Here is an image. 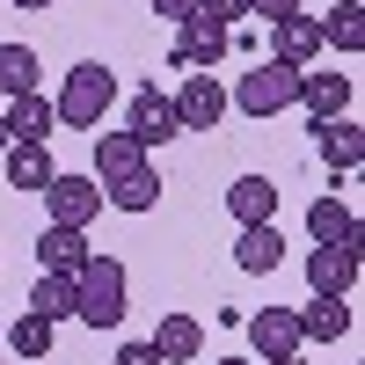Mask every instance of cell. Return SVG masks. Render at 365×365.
I'll use <instances>...</instances> for the list:
<instances>
[{
    "label": "cell",
    "mask_w": 365,
    "mask_h": 365,
    "mask_svg": "<svg viewBox=\"0 0 365 365\" xmlns=\"http://www.w3.org/2000/svg\"><path fill=\"white\" fill-rule=\"evenodd\" d=\"M125 292H132V278H125L117 256H88L73 270V314L88 329H117V322H125Z\"/></svg>",
    "instance_id": "6da1fadb"
},
{
    "label": "cell",
    "mask_w": 365,
    "mask_h": 365,
    "mask_svg": "<svg viewBox=\"0 0 365 365\" xmlns=\"http://www.w3.org/2000/svg\"><path fill=\"white\" fill-rule=\"evenodd\" d=\"M110 103H117V73H110V66H96V58H81V66L66 73V88L51 96L58 125H73V132H96Z\"/></svg>",
    "instance_id": "7a4b0ae2"
},
{
    "label": "cell",
    "mask_w": 365,
    "mask_h": 365,
    "mask_svg": "<svg viewBox=\"0 0 365 365\" xmlns=\"http://www.w3.org/2000/svg\"><path fill=\"white\" fill-rule=\"evenodd\" d=\"M285 103H299V73L278 66V58H263L256 73H241L234 96H227V110H241V117H278Z\"/></svg>",
    "instance_id": "3957f363"
},
{
    "label": "cell",
    "mask_w": 365,
    "mask_h": 365,
    "mask_svg": "<svg viewBox=\"0 0 365 365\" xmlns=\"http://www.w3.org/2000/svg\"><path fill=\"white\" fill-rule=\"evenodd\" d=\"M44 212H51V227H81L88 234V220L103 212V182L96 175H51L44 182Z\"/></svg>",
    "instance_id": "277c9868"
},
{
    "label": "cell",
    "mask_w": 365,
    "mask_h": 365,
    "mask_svg": "<svg viewBox=\"0 0 365 365\" xmlns=\"http://www.w3.org/2000/svg\"><path fill=\"white\" fill-rule=\"evenodd\" d=\"M175 125L182 132H220V117H227V88L212 81V73H182V88H175Z\"/></svg>",
    "instance_id": "5b68a950"
},
{
    "label": "cell",
    "mask_w": 365,
    "mask_h": 365,
    "mask_svg": "<svg viewBox=\"0 0 365 365\" xmlns=\"http://www.w3.org/2000/svg\"><path fill=\"white\" fill-rule=\"evenodd\" d=\"M299 307H256L249 314V351H256V365H270V358H299Z\"/></svg>",
    "instance_id": "8992f818"
},
{
    "label": "cell",
    "mask_w": 365,
    "mask_h": 365,
    "mask_svg": "<svg viewBox=\"0 0 365 365\" xmlns=\"http://www.w3.org/2000/svg\"><path fill=\"white\" fill-rule=\"evenodd\" d=\"M220 58H227V29H212L205 15H190L182 37H175V51H168V66L175 73H220Z\"/></svg>",
    "instance_id": "52a82bcc"
},
{
    "label": "cell",
    "mask_w": 365,
    "mask_h": 365,
    "mask_svg": "<svg viewBox=\"0 0 365 365\" xmlns=\"http://www.w3.org/2000/svg\"><path fill=\"white\" fill-rule=\"evenodd\" d=\"M278 263H285V227H278V220H263V227H241V234H234V270L270 278Z\"/></svg>",
    "instance_id": "ba28073f"
},
{
    "label": "cell",
    "mask_w": 365,
    "mask_h": 365,
    "mask_svg": "<svg viewBox=\"0 0 365 365\" xmlns=\"http://www.w3.org/2000/svg\"><path fill=\"white\" fill-rule=\"evenodd\" d=\"M307 234H314V249H365L358 212L336 205V197H314V205H307Z\"/></svg>",
    "instance_id": "9c48e42d"
},
{
    "label": "cell",
    "mask_w": 365,
    "mask_h": 365,
    "mask_svg": "<svg viewBox=\"0 0 365 365\" xmlns=\"http://www.w3.org/2000/svg\"><path fill=\"white\" fill-rule=\"evenodd\" d=\"M314 154L336 168V175H358L365 168V132L351 125V117H329V125H314Z\"/></svg>",
    "instance_id": "30bf717a"
},
{
    "label": "cell",
    "mask_w": 365,
    "mask_h": 365,
    "mask_svg": "<svg viewBox=\"0 0 365 365\" xmlns=\"http://www.w3.org/2000/svg\"><path fill=\"white\" fill-rule=\"evenodd\" d=\"M307 285H314V299H351V285H358V249H314V256H307Z\"/></svg>",
    "instance_id": "8fae6325"
},
{
    "label": "cell",
    "mask_w": 365,
    "mask_h": 365,
    "mask_svg": "<svg viewBox=\"0 0 365 365\" xmlns=\"http://www.w3.org/2000/svg\"><path fill=\"white\" fill-rule=\"evenodd\" d=\"M88 256H96V249H88L81 227H44L37 234V270H51V278H73Z\"/></svg>",
    "instance_id": "7c38bea8"
},
{
    "label": "cell",
    "mask_w": 365,
    "mask_h": 365,
    "mask_svg": "<svg viewBox=\"0 0 365 365\" xmlns=\"http://www.w3.org/2000/svg\"><path fill=\"white\" fill-rule=\"evenodd\" d=\"M139 146H161V139H175L182 125H175V103L161 96V88H139V96H132V125H125Z\"/></svg>",
    "instance_id": "4fadbf2b"
},
{
    "label": "cell",
    "mask_w": 365,
    "mask_h": 365,
    "mask_svg": "<svg viewBox=\"0 0 365 365\" xmlns=\"http://www.w3.org/2000/svg\"><path fill=\"white\" fill-rule=\"evenodd\" d=\"M0 117H8V139H22V146H44V139L58 132V110L44 103V88H37V96H15Z\"/></svg>",
    "instance_id": "5bb4252c"
},
{
    "label": "cell",
    "mask_w": 365,
    "mask_h": 365,
    "mask_svg": "<svg viewBox=\"0 0 365 365\" xmlns=\"http://www.w3.org/2000/svg\"><path fill=\"white\" fill-rule=\"evenodd\" d=\"M227 212H234V227H263V220H278V182H270V175H241L234 190H227Z\"/></svg>",
    "instance_id": "9a60e30c"
},
{
    "label": "cell",
    "mask_w": 365,
    "mask_h": 365,
    "mask_svg": "<svg viewBox=\"0 0 365 365\" xmlns=\"http://www.w3.org/2000/svg\"><path fill=\"white\" fill-rule=\"evenodd\" d=\"M205 351V322L197 314H161V329H154V358L161 365H190Z\"/></svg>",
    "instance_id": "2e32d148"
},
{
    "label": "cell",
    "mask_w": 365,
    "mask_h": 365,
    "mask_svg": "<svg viewBox=\"0 0 365 365\" xmlns=\"http://www.w3.org/2000/svg\"><path fill=\"white\" fill-rule=\"evenodd\" d=\"M314 51H322V22H307V15L278 22V37H270V58H278V66L307 73V66H314Z\"/></svg>",
    "instance_id": "e0dca14e"
},
{
    "label": "cell",
    "mask_w": 365,
    "mask_h": 365,
    "mask_svg": "<svg viewBox=\"0 0 365 365\" xmlns=\"http://www.w3.org/2000/svg\"><path fill=\"white\" fill-rule=\"evenodd\" d=\"M299 103L314 110V125L351 117V73H299Z\"/></svg>",
    "instance_id": "ac0fdd59"
},
{
    "label": "cell",
    "mask_w": 365,
    "mask_h": 365,
    "mask_svg": "<svg viewBox=\"0 0 365 365\" xmlns=\"http://www.w3.org/2000/svg\"><path fill=\"white\" fill-rule=\"evenodd\" d=\"M146 168V146L132 132H96V182H117V175H139Z\"/></svg>",
    "instance_id": "d6986e66"
},
{
    "label": "cell",
    "mask_w": 365,
    "mask_h": 365,
    "mask_svg": "<svg viewBox=\"0 0 365 365\" xmlns=\"http://www.w3.org/2000/svg\"><path fill=\"white\" fill-rule=\"evenodd\" d=\"M103 205H117V212H154V205H161V175H154V168L117 175V182H103Z\"/></svg>",
    "instance_id": "ffe728a7"
},
{
    "label": "cell",
    "mask_w": 365,
    "mask_h": 365,
    "mask_svg": "<svg viewBox=\"0 0 365 365\" xmlns=\"http://www.w3.org/2000/svg\"><path fill=\"white\" fill-rule=\"evenodd\" d=\"M0 161H8V182H15V190H44V182L58 175V168H51V146H22V139H15Z\"/></svg>",
    "instance_id": "44dd1931"
},
{
    "label": "cell",
    "mask_w": 365,
    "mask_h": 365,
    "mask_svg": "<svg viewBox=\"0 0 365 365\" xmlns=\"http://www.w3.org/2000/svg\"><path fill=\"white\" fill-rule=\"evenodd\" d=\"M37 73H44V66H37V51H29V44H0V96H8V103H15V96H37Z\"/></svg>",
    "instance_id": "7402d4cb"
},
{
    "label": "cell",
    "mask_w": 365,
    "mask_h": 365,
    "mask_svg": "<svg viewBox=\"0 0 365 365\" xmlns=\"http://www.w3.org/2000/svg\"><path fill=\"white\" fill-rule=\"evenodd\" d=\"M299 336H307V344H336V336H351V299H314V307L299 314Z\"/></svg>",
    "instance_id": "603a6c76"
},
{
    "label": "cell",
    "mask_w": 365,
    "mask_h": 365,
    "mask_svg": "<svg viewBox=\"0 0 365 365\" xmlns=\"http://www.w3.org/2000/svg\"><path fill=\"white\" fill-rule=\"evenodd\" d=\"M322 44H336V51H365V8H358V0H336V8H329Z\"/></svg>",
    "instance_id": "cb8c5ba5"
},
{
    "label": "cell",
    "mask_w": 365,
    "mask_h": 365,
    "mask_svg": "<svg viewBox=\"0 0 365 365\" xmlns=\"http://www.w3.org/2000/svg\"><path fill=\"white\" fill-rule=\"evenodd\" d=\"M29 314L66 322V314H73V278H51V270H37V285H29Z\"/></svg>",
    "instance_id": "d4e9b609"
},
{
    "label": "cell",
    "mask_w": 365,
    "mask_h": 365,
    "mask_svg": "<svg viewBox=\"0 0 365 365\" xmlns=\"http://www.w3.org/2000/svg\"><path fill=\"white\" fill-rule=\"evenodd\" d=\"M51 329H58V322H44V314H22V322H15L0 344H8L15 358H44V351H51Z\"/></svg>",
    "instance_id": "484cf974"
},
{
    "label": "cell",
    "mask_w": 365,
    "mask_h": 365,
    "mask_svg": "<svg viewBox=\"0 0 365 365\" xmlns=\"http://www.w3.org/2000/svg\"><path fill=\"white\" fill-rule=\"evenodd\" d=\"M197 15H205L212 29H227L234 15H249V0H197Z\"/></svg>",
    "instance_id": "4316f807"
},
{
    "label": "cell",
    "mask_w": 365,
    "mask_h": 365,
    "mask_svg": "<svg viewBox=\"0 0 365 365\" xmlns=\"http://www.w3.org/2000/svg\"><path fill=\"white\" fill-rule=\"evenodd\" d=\"M249 15H263L270 29H278V22H292V15H299V0H249Z\"/></svg>",
    "instance_id": "83f0119b"
},
{
    "label": "cell",
    "mask_w": 365,
    "mask_h": 365,
    "mask_svg": "<svg viewBox=\"0 0 365 365\" xmlns=\"http://www.w3.org/2000/svg\"><path fill=\"white\" fill-rule=\"evenodd\" d=\"M154 15H168V22H190V15H197V0H154Z\"/></svg>",
    "instance_id": "f1b7e54d"
},
{
    "label": "cell",
    "mask_w": 365,
    "mask_h": 365,
    "mask_svg": "<svg viewBox=\"0 0 365 365\" xmlns=\"http://www.w3.org/2000/svg\"><path fill=\"white\" fill-rule=\"evenodd\" d=\"M117 365H161V358H154V344H125V351H117Z\"/></svg>",
    "instance_id": "f546056e"
},
{
    "label": "cell",
    "mask_w": 365,
    "mask_h": 365,
    "mask_svg": "<svg viewBox=\"0 0 365 365\" xmlns=\"http://www.w3.org/2000/svg\"><path fill=\"white\" fill-rule=\"evenodd\" d=\"M15 8H22V15H44V8H51V0H15Z\"/></svg>",
    "instance_id": "4dcf8cb0"
},
{
    "label": "cell",
    "mask_w": 365,
    "mask_h": 365,
    "mask_svg": "<svg viewBox=\"0 0 365 365\" xmlns=\"http://www.w3.org/2000/svg\"><path fill=\"white\" fill-rule=\"evenodd\" d=\"M8 146H15V139H8V117H0V154H8Z\"/></svg>",
    "instance_id": "1f68e13d"
},
{
    "label": "cell",
    "mask_w": 365,
    "mask_h": 365,
    "mask_svg": "<svg viewBox=\"0 0 365 365\" xmlns=\"http://www.w3.org/2000/svg\"><path fill=\"white\" fill-rule=\"evenodd\" d=\"M220 365H256V358H220Z\"/></svg>",
    "instance_id": "d6a6232c"
},
{
    "label": "cell",
    "mask_w": 365,
    "mask_h": 365,
    "mask_svg": "<svg viewBox=\"0 0 365 365\" xmlns=\"http://www.w3.org/2000/svg\"><path fill=\"white\" fill-rule=\"evenodd\" d=\"M270 365H299V358H270Z\"/></svg>",
    "instance_id": "836d02e7"
},
{
    "label": "cell",
    "mask_w": 365,
    "mask_h": 365,
    "mask_svg": "<svg viewBox=\"0 0 365 365\" xmlns=\"http://www.w3.org/2000/svg\"><path fill=\"white\" fill-rule=\"evenodd\" d=\"M0 336H8V329H0Z\"/></svg>",
    "instance_id": "e575fe53"
}]
</instances>
